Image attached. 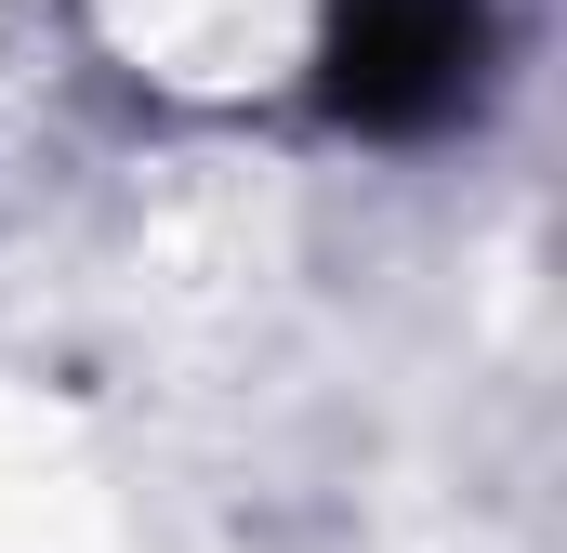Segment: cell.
I'll return each instance as SVG.
<instances>
[{
  "label": "cell",
  "instance_id": "cell-1",
  "mask_svg": "<svg viewBox=\"0 0 567 553\" xmlns=\"http://www.w3.org/2000/svg\"><path fill=\"white\" fill-rule=\"evenodd\" d=\"M488 93V0H330L317 27V106L370 145L449 133Z\"/></svg>",
  "mask_w": 567,
  "mask_h": 553
}]
</instances>
